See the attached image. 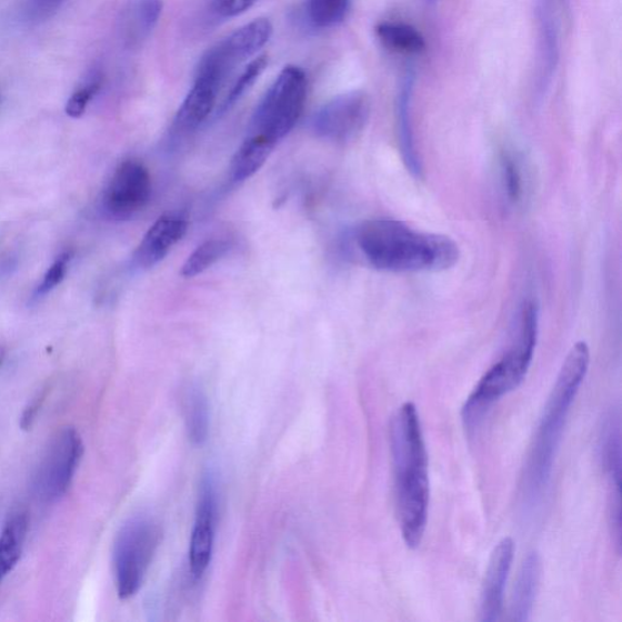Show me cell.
Returning a JSON list of instances; mask_svg holds the SVG:
<instances>
[{"label":"cell","instance_id":"obj_1","mask_svg":"<svg viewBox=\"0 0 622 622\" xmlns=\"http://www.w3.org/2000/svg\"><path fill=\"white\" fill-rule=\"evenodd\" d=\"M590 359L586 342H578L570 349L543 408L522 474L521 495L524 510H534L550 484L568 413L586 378Z\"/></svg>","mask_w":622,"mask_h":622},{"label":"cell","instance_id":"obj_2","mask_svg":"<svg viewBox=\"0 0 622 622\" xmlns=\"http://www.w3.org/2000/svg\"><path fill=\"white\" fill-rule=\"evenodd\" d=\"M391 450L401 536L407 546L418 549L423 540L430 509V476L420 414L405 403L391 423Z\"/></svg>","mask_w":622,"mask_h":622},{"label":"cell","instance_id":"obj_3","mask_svg":"<svg viewBox=\"0 0 622 622\" xmlns=\"http://www.w3.org/2000/svg\"><path fill=\"white\" fill-rule=\"evenodd\" d=\"M355 242L374 269L387 272H432L459 262V244L439 233L412 229L395 219H371L355 230Z\"/></svg>","mask_w":622,"mask_h":622},{"label":"cell","instance_id":"obj_4","mask_svg":"<svg viewBox=\"0 0 622 622\" xmlns=\"http://www.w3.org/2000/svg\"><path fill=\"white\" fill-rule=\"evenodd\" d=\"M539 335V308L525 302L518 331L508 352L490 368L478 382L462 408V422L466 434L473 437L483 424L489 411L498 401L525 380L533 361Z\"/></svg>","mask_w":622,"mask_h":622},{"label":"cell","instance_id":"obj_5","mask_svg":"<svg viewBox=\"0 0 622 622\" xmlns=\"http://www.w3.org/2000/svg\"><path fill=\"white\" fill-rule=\"evenodd\" d=\"M307 76L297 67L284 68L253 114L250 134L278 142L287 137L304 110L307 101Z\"/></svg>","mask_w":622,"mask_h":622},{"label":"cell","instance_id":"obj_6","mask_svg":"<svg viewBox=\"0 0 622 622\" xmlns=\"http://www.w3.org/2000/svg\"><path fill=\"white\" fill-rule=\"evenodd\" d=\"M160 539L159 525L147 516H134L120 529L113 544V568L120 599H131L140 590Z\"/></svg>","mask_w":622,"mask_h":622},{"label":"cell","instance_id":"obj_7","mask_svg":"<svg viewBox=\"0 0 622 622\" xmlns=\"http://www.w3.org/2000/svg\"><path fill=\"white\" fill-rule=\"evenodd\" d=\"M83 452L82 438L73 427L63 428L51 438L33 478L37 496L56 502L67 494Z\"/></svg>","mask_w":622,"mask_h":622},{"label":"cell","instance_id":"obj_8","mask_svg":"<svg viewBox=\"0 0 622 622\" xmlns=\"http://www.w3.org/2000/svg\"><path fill=\"white\" fill-rule=\"evenodd\" d=\"M152 192L148 168L137 160L117 167L103 190L101 207L114 220H128L146 209Z\"/></svg>","mask_w":622,"mask_h":622},{"label":"cell","instance_id":"obj_9","mask_svg":"<svg viewBox=\"0 0 622 622\" xmlns=\"http://www.w3.org/2000/svg\"><path fill=\"white\" fill-rule=\"evenodd\" d=\"M370 113L369 97L350 92L332 99L315 113L313 131L321 139L345 142L364 131Z\"/></svg>","mask_w":622,"mask_h":622},{"label":"cell","instance_id":"obj_10","mask_svg":"<svg viewBox=\"0 0 622 622\" xmlns=\"http://www.w3.org/2000/svg\"><path fill=\"white\" fill-rule=\"evenodd\" d=\"M218 496L211 474L203 478L197 520L190 540L189 561L194 579H200L210 566L214 549Z\"/></svg>","mask_w":622,"mask_h":622},{"label":"cell","instance_id":"obj_11","mask_svg":"<svg viewBox=\"0 0 622 622\" xmlns=\"http://www.w3.org/2000/svg\"><path fill=\"white\" fill-rule=\"evenodd\" d=\"M514 559V542L511 538L502 539L491 552L483 588L479 620L483 622L500 621L503 612L505 583H508Z\"/></svg>","mask_w":622,"mask_h":622},{"label":"cell","instance_id":"obj_12","mask_svg":"<svg viewBox=\"0 0 622 622\" xmlns=\"http://www.w3.org/2000/svg\"><path fill=\"white\" fill-rule=\"evenodd\" d=\"M188 220L180 214H165L156 220L142 238L133 255V265L150 269L158 265L174 245L185 237Z\"/></svg>","mask_w":622,"mask_h":622},{"label":"cell","instance_id":"obj_13","mask_svg":"<svg viewBox=\"0 0 622 622\" xmlns=\"http://www.w3.org/2000/svg\"><path fill=\"white\" fill-rule=\"evenodd\" d=\"M223 84L224 81L213 73L198 71L197 80L175 116L174 132L187 134L197 131L214 110Z\"/></svg>","mask_w":622,"mask_h":622},{"label":"cell","instance_id":"obj_14","mask_svg":"<svg viewBox=\"0 0 622 622\" xmlns=\"http://www.w3.org/2000/svg\"><path fill=\"white\" fill-rule=\"evenodd\" d=\"M272 36V24L267 19H257L232 32L214 48L231 68L258 53Z\"/></svg>","mask_w":622,"mask_h":622},{"label":"cell","instance_id":"obj_15","mask_svg":"<svg viewBox=\"0 0 622 622\" xmlns=\"http://www.w3.org/2000/svg\"><path fill=\"white\" fill-rule=\"evenodd\" d=\"M541 578V559L538 552H530L524 560L515 581L510 603V620H530L536 600Z\"/></svg>","mask_w":622,"mask_h":622},{"label":"cell","instance_id":"obj_16","mask_svg":"<svg viewBox=\"0 0 622 622\" xmlns=\"http://www.w3.org/2000/svg\"><path fill=\"white\" fill-rule=\"evenodd\" d=\"M162 12L161 0H136L123 11L121 33L129 47L139 46L158 24Z\"/></svg>","mask_w":622,"mask_h":622},{"label":"cell","instance_id":"obj_17","mask_svg":"<svg viewBox=\"0 0 622 622\" xmlns=\"http://www.w3.org/2000/svg\"><path fill=\"white\" fill-rule=\"evenodd\" d=\"M621 423L619 412L611 411L603 420L600 433V459L609 482V491H620Z\"/></svg>","mask_w":622,"mask_h":622},{"label":"cell","instance_id":"obj_18","mask_svg":"<svg viewBox=\"0 0 622 622\" xmlns=\"http://www.w3.org/2000/svg\"><path fill=\"white\" fill-rule=\"evenodd\" d=\"M275 147L274 142L264 137L249 134L233 154L230 165L232 180L242 183L261 171Z\"/></svg>","mask_w":622,"mask_h":622},{"label":"cell","instance_id":"obj_19","mask_svg":"<svg viewBox=\"0 0 622 622\" xmlns=\"http://www.w3.org/2000/svg\"><path fill=\"white\" fill-rule=\"evenodd\" d=\"M28 531L29 514L24 511L12 513L0 534V582L20 562Z\"/></svg>","mask_w":622,"mask_h":622},{"label":"cell","instance_id":"obj_20","mask_svg":"<svg viewBox=\"0 0 622 622\" xmlns=\"http://www.w3.org/2000/svg\"><path fill=\"white\" fill-rule=\"evenodd\" d=\"M412 88H413V77L409 74L398 97L397 114H398L401 153H403V158L409 168V171L414 177L419 178L422 173V170H421L420 160L418 158L417 149H414V141H413L411 119H410V103H411Z\"/></svg>","mask_w":622,"mask_h":622},{"label":"cell","instance_id":"obj_21","mask_svg":"<svg viewBox=\"0 0 622 622\" xmlns=\"http://www.w3.org/2000/svg\"><path fill=\"white\" fill-rule=\"evenodd\" d=\"M184 419L188 435L193 444L202 445L210 432V405L202 389L191 385L184 394Z\"/></svg>","mask_w":622,"mask_h":622},{"label":"cell","instance_id":"obj_22","mask_svg":"<svg viewBox=\"0 0 622 622\" xmlns=\"http://www.w3.org/2000/svg\"><path fill=\"white\" fill-rule=\"evenodd\" d=\"M381 43L395 53L414 56L425 49L423 36L412 26L395 22H382L375 28Z\"/></svg>","mask_w":622,"mask_h":622},{"label":"cell","instance_id":"obj_23","mask_svg":"<svg viewBox=\"0 0 622 622\" xmlns=\"http://www.w3.org/2000/svg\"><path fill=\"white\" fill-rule=\"evenodd\" d=\"M230 249L231 244L227 240L212 239L203 242L187 259L180 271L181 277L191 279L201 275L202 272L209 270L220 259L224 258Z\"/></svg>","mask_w":622,"mask_h":622},{"label":"cell","instance_id":"obj_24","mask_svg":"<svg viewBox=\"0 0 622 622\" xmlns=\"http://www.w3.org/2000/svg\"><path fill=\"white\" fill-rule=\"evenodd\" d=\"M350 0H308L307 16L318 29H329L344 21Z\"/></svg>","mask_w":622,"mask_h":622},{"label":"cell","instance_id":"obj_25","mask_svg":"<svg viewBox=\"0 0 622 622\" xmlns=\"http://www.w3.org/2000/svg\"><path fill=\"white\" fill-rule=\"evenodd\" d=\"M268 67V58L265 56L259 57L248 64V68L239 77V80L235 84H233L232 89L230 90L229 96L227 97L225 101L223 102L222 109H220V113H224L230 110L238 101H240L245 93L250 92V89L259 80V77L263 74Z\"/></svg>","mask_w":622,"mask_h":622},{"label":"cell","instance_id":"obj_26","mask_svg":"<svg viewBox=\"0 0 622 622\" xmlns=\"http://www.w3.org/2000/svg\"><path fill=\"white\" fill-rule=\"evenodd\" d=\"M502 180L508 198L515 202L522 197L523 179L520 164L510 153H504L501 159Z\"/></svg>","mask_w":622,"mask_h":622},{"label":"cell","instance_id":"obj_27","mask_svg":"<svg viewBox=\"0 0 622 622\" xmlns=\"http://www.w3.org/2000/svg\"><path fill=\"white\" fill-rule=\"evenodd\" d=\"M101 87V78L94 76L90 78L80 90L70 98L67 106V113L72 117V119H80L86 112L88 103L99 93Z\"/></svg>","mask_w":622,"mask_h":622},{"label":"cell","instance_id":"obj_28","mask_svg":"<svg viewBox=\"0 0 622 622\" xmlns=\"http://www.w3.org/2000/svg\"><path fill=\"white\" fill-rule=\"evenodd\" d=\"M70 261V253H63L57 259L56 263L51 265L47 271L42 283L39 284L36 291L37 297L46 295L47 293L53 291L57 287H59L64 277H67Z\"/></svg>","mask_w":622,"mask_h":622},{"label":"cell","instance_id":"obj_29","mask_svg":"<svg viewBox=\"0 0 622 622\" xmlns=\"http://www.w3.org/2000/svg\"><path fill=\"white\" fill-rule=\"evenodd\" d=\"M63 0H29L24 17L29 21H41L50 18L59 9Z\"/></svg>","mask_w":622,"mask_h":622},{"label":"cell","instance_id":"obj_30","mask_svg":"<svg viewBox=\"0 0 622 622\" xmlns=\"http://www.w3.org/2000/svg\"><path fill=\"white\" fill-rule=\"evenodd\" d=\"M257 0H214L213 10L220 18H235L253 7Z\"/></svg>","mask_w":622,"mask_h":622},{"label":"cell","instance_id":"obj_31","mask_svg":"<svg viewBox=\"0 0 622 622\" xmlns=\"http://www.w3.org/2000/svg\"><path fill=\"white\" fill-rule=\"evenodd\" d=\"M427 2L430 3V4H434V3H437V0H427Z\"/></svg>","mask_w":622,"mask_h":622},{"label":"cell","instance_id":"obj_32","mask_svg":"<svg viewBox=\"0 0 622 622\" xmlns=\"http://www.w3.org/2000/svg\"><path fill=\"white\" fill-rule=\"evenodd\" d=\"M0 364H2V360H0Z\"/></svg>","mask_w":622,"mask_h":622}]
</instances>
